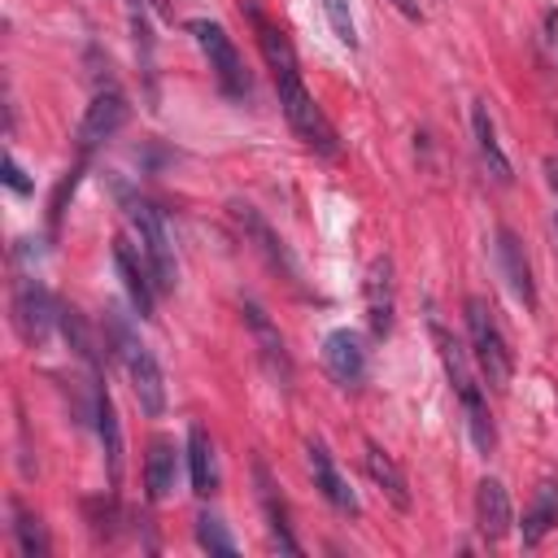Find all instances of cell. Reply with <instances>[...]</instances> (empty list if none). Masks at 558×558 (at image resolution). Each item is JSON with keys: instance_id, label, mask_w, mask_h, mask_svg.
Segmentation results:
<instances>
[{"instance_id": "6", "label": "cell", "mask_w": 558, "mask_h": 558, "mask_svg": "<svg viewBox=\"0 0 558 558\" xmlns=\"http://www.w3.org/2000/svg\"><path fill=\"white\" fill-rule=\"evenodd\" d=\"M187 31L196 35V44H201V52H205V61H209L218 87H222L227 96H248V74H244V61H240L231 35H227L218 22H209V17H192Z\"/></svg>"}, {"instance_id": "23", "label": "cell", "mask_w": 558, "mask_h": 558, "mask_svg": "<svg viewBox=\"0 0 558 558\" xmlns=\"http://www.w3.org/2000/svg\"><path fill=\"white\" fill-rule=\"evenodd\" d=\"M554 523H558V488L554 484H541L532 510L523 514V545H541L554 532Z\"/></svg>"}, {"instance_id": "5", "label": "cell", "mask_w": 558, "mask_h": 558, "mask_svg": "<svg viewBox=\"0 0 558 558\" xmlns=\"http://www.w3.org/2000/svg\"><path fill=\"white\" fill-rule=\"evenodd\" d=\"M126 218H131V227L140 235V248H144L153 275H157V288L170 292L179 283V266H174V244H170V231H166L161 209L148 205V201H126Z\"/></svg>"}, {"instance_id": "24", "label": "cell", "mask_w": 558, "mask_h": 558, "mask_svg": "<svg viewBox=\"0 0 558 558\" xmlns=\"http://www.w3.org/2000/svg\"><path fill=\"white\" fill-rule=\"evenodd\" d=\"M57 327H61V336L70 340V349L87 362V366H96V344H92V331H87V323H83V314L74 310V305H61L57 310Z\"/></svg>"}, {"instance_id": "26", "label": "cell", "mask_w": 558, "mask_h": 558, "mask_svg": "<svg viewBox=\"0 0 558 558\" xmlns=\"http://www.w3.org/2000/svg\"><path fill=\"white\" fill-rule=\"evenodd\" d=\"M196 541H201V549H209V554H235V536L227 532V523H222L218 514H201V519H196Z\"/></svg>"}, {"instance_id": "20", "label": "cell", "mask_w": 558, "mask_h": 558, "mask_svg": "<svg viewBox=\"0 0 558 558\" xmlns=\"http://www.w3.org/2000/svg\"><path fill=\"white\" fill-rule=\"evenodd\" d=\"M187 471H192V493L209 497L218 488V458H214V440L201 423L187 427Z\"/></svg>"}, {"instance_id": "2", "label": "cell", "mask_w": 558, "mask_h": 558, "mask_svg": "<svg viewBox=\"0 0 558 558\" xmlns=\"http://www.w3.org/2000/svg\"><path fill=\"white\" fill-rule=\"evenodd\" d=\"M432 336H436V349H440V362H445V375H449V384H453V397L462 401V410H466V427H471V440H475V449L480 453H488L493 445H497V432H493V414H488V397H484V375H475V366H471V357H466V349L432 318Z\"/></svg>"}, {"instance_id": "25", "label": "cell", "mask_w": 558, "mask_h": 558, "mask_svg": "<svg viewBox=\"0 0 558 558\" xmlns=\"http://www.w3.org/2000/svg\"><path fill=\"white\" fill-rule=\"evenodd\" d=\"M13 536H17V549L26 558H48V536L26 506H13Z\"/></svg>"}, {"instance_id": "27", "label": "cell", "mask_w": 558, "mask_h": 558, "mask_svg": "<svg viewBox=\"0 0 558 558\" xmlns=\"http://www.w3.org/2000/svg\"><path fill=\"white\" fill-rule=\"evenodd\" d=\"M323 13H327V22H331L336 39H340V44H349V48H357V31H353L349 0H323Z\"/></svg>"}, {"instance_id": "1", "label": "cell", "mask_w": 558, "mask_h": 558, "mask_svg": "<svg viewBox=\"0 0 558 558\" xmlns=\"http://www.w3.org/2000/svg\"><path fill=\"white\" fill-rule=\"evenodd\" d=\"M248 17H253V26H257V48H262L266 70H270V78H275V92H279V105H283L288 126L301 135L305 148H314V153H323V157H336V153H340V140H336L327 113H323V109L314 105V96H310V87H305V78H301V61H296L288 35H283L257 4H248Z\"/></svg>"}, {"instance_id": "10", "label": "cell", "mask_w": 558, "mask_h": 558, "mask_svg": "<svg viewBox=\"0 0 558 558\" xmlns=\"http://www.w3.org/2000/svg\"><path fill=\"white\" fill-rule=\"evenodd\" d=\"M227 209H231L235 227H240V231H244V235L253 240V248H257V253H262V257H266V262H270L275 270H283V275H288L292 283H301V270H296V262H292L288 244H283V240H279V235L270 231V222H266V218H262V214H257V209H253L248 201H231Z\"/></svg>"}, {"instance_id": "28", "label": "cell", "mask_w": 558, "mask_h": 558, "mask_svg": "<svg viewBox=\"0 0 558 558\" xmlns=\"http://www.w3.org/2000/svg\"><path fill=\"white\" fill-rule=\"evenodd\" d=\"M4 183L17 192V196H26L31 192V179L22 174V166H17V157H4Z\"/></svg>"}, {"instance_id": "13", "label": "cell", "mask_w": 558, "mask_h": 558, "mask_svg": "<svg viewBox=\"0 0 558 558\" xmlns=\"http://www.w3.org/2000/svg\"><path fill=\"white\" fill-rule=\"evenodd\" d=\"M305 458H310V475H314V488L340 510V514H357V497H353V488H349V480L340 475V466L331 462V453H327V445L323 440H310L305 445Z\"/></svg>"}, {"instance_id": "4", "label": "cell", "mask_w": 558, "mask_h": 558, "mask_svg": "<svg viewBox=\"0 0 558 558\" xmlns=\"http://www.w3.org/2000/svg\"><path fill=\"white\" fill-rule=\"evenodd\" d=\"M466 336H471V353H475L484 384L506 392V384L514 375V349H510V340H506V331H501V323L484 296H466Z\"/></svg>"}, {"instance_id": "11", "label": "cell", "mask_w": 558, "mask_h": 558, "mask_svg": "<svg viewBox=\"0 0 558 558\" xmlns=\"http://www.w3.org/2000/svg\"><path fill=\"white\" fill-rule=\"evenodd\" d=\"M240 314H244V327H248V336L257 340V353H262V362L270 366V375L288 388L292 384V357H288V349H283V336H279V327L270 323V314L257 305V301H244L240 305Z\"/></svg>"}, {"instance_id": "29", "label": "cell", "mask_w": 558, "mask_h": 558, "mask_svg": "<svg viewBox=\"0 0 558 558\" xmlns=\"http://www.w3.org/2000/svg\"><path fill=\"white\" fill-rule=\"evenodd\" d=\"M392 4H397V9H401L410 22H423V9H418V0H392Z\"/></svg>"}, {"instance_id": "17", "label": "cell", "mask_w": 558, "mask_h": 558, "mask_svg": "<svg viewBox=\"0 0 558 558\" xmlns=\"http://www.w3.org/2000/svg\"><path fill=\"white\" fill-rule=\"evenodd\" d=\"M366 323L375 336L392 331V262L375 257L366 270Z\"/></svg>"}, {"instance_id": "19", "label": "cell", "mask_w": 558, "mask_h": 558, "mask_svg": "<svg viewBox=\"0 0 558 558\" xmlns=\"http://www.w3.org/2000/svg\"><path fill=\"white\" fill-rule=\"evenodd\" d=\"M362 462H366V475L384 488V497H388L397 510H410V480H405V471L392 462V453H384L375 440H366Z\"/></svg>"}, {"instance_id": "15", "label": "cell", "mask_w": 558, "mask_h": 558, "mask_svg": "<svg viewBox=\"0 0 558 558\" xmlns=\"http://www.w3.org/2000/svg\"><path fill=\"white\" fill-rule=\"evenodd\" d=\"M497 262H501V275L510 283V292L523 301V310H536V283H532V266H527V253L519 244V235L510 227L497 231Z\"/></svg>"}, {"instance_id": "22", "label": "cell", "mask_w": 558, "mask_h": 558, "mask_svg": "<svg viewBox=\"0 0 558 558\" xmlns=\"http://www.w3.org/2000/svg\"><path fill=\"white\" fill-rule=\"evenodd\" d=\"M257 493H262V506H266V519H270V541H275L283 554H301L296 536L288 532V510H283V501L275 497V484H270V475H266L262 462H257Z\"/></svg>"}, {"instance_id": "18", "label": "cell", "mask_w": 558, "mask_h": 558, "mask_svg": "<svg viewBox=\"0 0 558 558\" xmlns=\"http://www.w3.org/2000/svg\"><path fill=\"white\" fill-rule=\"evenodd\" d=\"M174 475H179L174 440H166V436L148 440V453H144V493H148V501H166L170 488H174Z\"/></svg>"}, {"instance_id": "21", "label": "cell", "mask_w": 558, "mask_h": 558, "mask_svg": "<svg viewBox=\"0 0 558 558\" xmlns=\"http://www.w3.org/2000/svg\"><path fill=\"white\" fill-rule=\"evenodd\" d=\"M471 135H475V148H480V161L488 166V174H493L497 183H510L514 170H510V157H506L501 144H497V126H493V118H488V105H475V109H471Z\"/></svg>"}, {"instance_id": "8", "label": "cell", "mask_w": 558, "mask_h": 558, "mask_svg": "<svg viewBox=\"0 0 558 558\" xmlns=\"http://www.w3.org/2000/svg\"><path fill=\"white\" fill-rule=\"evenodd\" d=\"M113 266H118V279H122V288H126V296H131V310L140 314V318H153V305H157V275H153V266H148V257H144V248L135 253V244L126 240V235H118L113 240Z\"/></svg>"}, {"instance_id": "7", "label": "cell", "mask_w": 558, "mask_h": 558, "mask_svg": "<svg viewBox=\"0 0 558 558\" xmlns=\"http://www.w3.org/2000/svg\"><path fill=\"white\" fill-rule=\"evenodd\" d=\"M126 113H131V109H126V96H122V92H113V87L96 92V96H92V105H87V113H83V122H78V131H74L78 161H87V153H92V148H100L105 140H113V135L122 131Z\"/></svg>"}, {"instance_id": "30", "label": "cell", "mask_w": 558, "mask_h": 558, "mask_svg": "<svg viewBox=\"0 0 558 558\" xmlns=\"http://www.w3.org/2000/svg\"><path fill=\"white\" fill-rule=\"evenodd\" d=\"M148 9H153L161 22H174V9H170V0H148Z\"/></svg>"}, {"instance_id": "14", "label": "cell", "mask_w": 558, "mask_h": 558, "mask_svg": "<svg viewBox=\"0 0 558 558\" xmlns=\"http://www.w3.org/2000/svg\"><path fill=\"white\" fill-rule=\"evenodd\" d=\"M514 523V510H510V493L501 480H480L475 484V527L484 541H501Z\"/></svg>"}, {"instance_id": "12", "label": "cell", "mask_w": 558, "mask_h": 558, "mask_svg": "<svg viewBox=\"0 0 558 558\" xmlns=\"http://www.w3.org/2000/svg\"><path fill=\"white\" fill-rule=\"evenodd\" d=\"M323 366L336 384L344 388H357L366 379V349H362V336L349 331V327H336L327 340H323Z\"/></svg>"}, {"instance_id": "16", "label": "cell", "mask_w": 558, "mask_h": 558, "mask_svg": "<svg viewBox=\"0 0 558 558\" xmlns=\"http://www.w3.org/2000/svg\"><path fill=\"white\" fill-rule=\"evenodd\" d=\"M92 418H96V436L105 449L109 484H118L122 480V427H118V410H113V397L105 392V384H92Z\"/></svg>"}, {"instance_id": "9", "label": "cell", "mask_w": 558, "mask_h": 558, "mask_svg": "<svg viewBox=\"0 0 558 558\" xmlns=\"http://www.w3.org/2000/svg\"><path fill=\"white\" fill-rule=\"evenodd\" d=\"M57 310L61 305H52V296H48V288L39 279H17L13 283V327L22 331L26 344H44L48 340V331L57 323Z\"/></svg>"}, {"instance_id": "3", "label": "cell", "mask_w": 558, "mask_h": 558, "mask_svg": "<svg viewBox=\"0 0 558 558\" xmlns=\"http://www.w3.org/2000/svg\"><path fill=\"white\" fill-rule=\"evenodd\" d=\"M105 331H109V344L118 353V362L126 366V379H131V392L140 401V410L148 418H157L166 410V379H161V366L157 357L140 344V336L131 331V323L118 314V310H105Z\"/></svg>"}, {"instance_id": "31", "label": "cell", "mask_w": 558, "mask_h": 558, "mask_svg": "<svg viewBox=\"0 0 558 558\" xmlns=\"http://www.w3.org/2000/svg\"><path fill=\"white\" fill-rule=\"evenodd\" d=\"M545 179H549V187L558 192V157H554V153L545 157Z\"/></svg>"}]
</instances>
